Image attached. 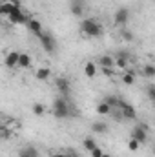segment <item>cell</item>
Here are the masks:
<instances>
[{
	"mask_svg": "<svg viewBox=\"0 0 155 157\" xmlns=\"http://www.w3.org/2000/svg\"><path fill=\"white\" fill-rule=\"evenodd\" d=\"M26 28H28V29H29V33H33L35 37H40V35L44 33L42 24H40V20H37V18H29V20H28V24H26Z\"/></svg>",
	"mask_w": 155,
	"mask_h": 157,
	"instance_id": "8fae6325",
	"label": "cell"
},
{
	"mask_svg": "<svg viewBox=\"0 0 155 157\" xmlns=\"http://www.w3.org/2000/svg\"><path fill=\"white\" fill-rule=\"evenodd\" d=\"M152 152H153V157H155V146H153V150H152Z\"/></svg>",
	"mask_w": 155,
	"mask_h": 157,
	"instance_id": "8d00e7d4",
	"label": "cell"
},
{
	"mask_svg": "<svg viewBox=\"0 0 155 157\" xmlns=\"http://www.w3.org/2000/svg\"><path fill=\"white\" fill-rule=\"evenodd\" d=\"M7 20H9L11 24H28V20H29V18L22 13V9H20V7H17V9L7 17Z\"/></svg>",
	"mask_w": 155,
	"mask_h": 157,
	"instance_id": "9c48e42d",
	"label": "cell"
},
{
	"mask_svg": "<svg viewBox=\"0 0 155 157\" xmlns=\"http://www.w3.org/2000/svg\"><path fill=\"white\" fill-rule=\"evenodd\" d=\"M146 97H148V99L155 104V84H152V86H148V88H146Z\"/></svg>",
	"mask_w": 155,
	"mask_h": 157,
	"instance_id": "83f0119b",
	"label": "cell"
},
{
	"mask_svg": "<svg viewBox=\"0 0 155 157\" xmlns=\"http://www.w3.org/2000/svg\"><path fill=\"white\" fill-rule=\"evenodd\" d=\"M18 60H20V51H9L4 59V64L7 70H13V68H18Z\"/></svg>",
	"mask_w": 155,
	"mask_h": 157,
	"instance_id": "ba28073f",
	"label": "cell"
},
{
	"mask_svg": "<svg viewBox=\"0 0 155 157\" xmlns=\"http://www.w3.org/2000/svg\"><path fill=\"white\" fill-rule=\"evenodd\" d=\"M130 9L128 7H119L115 11V15H113V24L115 26H126L128 22H130Z\"/></svg>",
	"mask_w": 155,
	"mask_h": 157,
	"instance_id": "5b68a950",
	"label": "cell"
},
{
	"mask_svg": "<svg viewBox=\"0 0 155 157\" xmlns=\"http://www.w3.org/2000/svg\"><path fill=\"white\" fill-rule=\"evenodd\" d=\"M130 137H133V139H137L141 144H146V141H148V132L146 130H142L139 124L131 130V133H130Z\"/></svg>",
	"mask_w": 155,
	"mask_h": 157,
	"instance_id": "30bf717a",
	"label": "cell"
},
{
	"mask_svg": "<svg viewBox=\"0 0 155 157\" xmlns=\"http://www.w3.org/2000/svg\"><path fill=\"white\" fill-rule=\"evenodd\" d=\"M71 2H82V0H71Z\"/></svg>",
	"mask_w": 155,
	"mask_h": 157,
	"instance_id": "74e56055",
	"label": "cell"
},
{
	"mask_svg": "<svg viewBox=\"0 0 155 157\" xmlns=\"http://www.w3.org/2000/svg\"><path fill=\"white\" fill-rule=\"evenodd\" d=\"M122 82H124L126 86H131V84L135 82V71H131V70H126V71L122 73Z\"/></svg>",
	"mask_w": 155,
	"mask_h": 157,
	"instance_id": "7402d4cb",
	"label": "cell"
},
{
	"mask_svg": "<svg viewBox=\"0 0 155 157\" xmlns=\"http://www.w3.org/2000/svg\"><path fill=\"white\" fill-rule=\"evenodd\" d=\"M39 40H40V46L44 48L46 53H49V55L55 53V49H57V40L53 39V35H49V33L44 31V33L39 37Z\"/></svg>",
	"mask_w": 155,
	"mask_h": 157,
	"instance_id": "3957f363",
	"label": "cell"
},
{
	"mask_svg": "<svg viewBox=\"0 0 155 157\" xmlns=\"http://www.w3.org/2000/svg\"><path fill=\"white\" fill-rule=\"evenodd\" d=\"M141 73L146 78H155V66L153 64H144L142 70H141Z\"/></svg>",
	"mask_w": 155,
	"mask_h": 157,
	"instance_id": "44dd1931",
	"label": "cell"
},
{
	"mask_svg": "<svg viewBox=\"0 0 155 157\" xmlns=\"http://www.w3.org/2000/svg\"><path fill=\"white\" fill-rule=\"evenodd\" d=\"M51 112L57 119H68L71 115V104L66 101L64 95L53 99V104H51Z\"/></svg>",
	"mask_w": 155,
	"mask_h": 157,
	"instance_id": "7a4b0ae2",
	"label": "cell"
},
{
	"mask_svg": "<svg viewBox=\"0 0 155 157\" xmlns=\"http://www.w3.org/2000/svg\"><path fill=\"white\" fill-rule=\"evenodd\" d=\"M51 157H68L66 152H51Z\"/></svg>",
	"mask_w": 155,
	"mask_h": 157,
	"instance_id": "4dcf8cb0",
	"label": "cell"
},
{
	"mask_svg": "<svg viewBox=\"0 0 155 157\" xmlns=\"http://www.w3.org/2000/svg\"><path fill=\"white\" fill-rule=\"evenodd\" d=\"M15 9H17V7H15V6H13L9 0H4V2H2V6H0V15L7 18V17H9V15H11Z\"/></svg>",
	"mask_w": 155,
	"mask_h": 157,
	"instance_id": "9a60e30c",
	"label": "cell"
},
{
	"mask_svg": "<svg viewBox=\"0 0 155 157\" xmlns=\"http://www.w3.org/2000/svg\"><path fill=\"white\" fill-rule=\"evenodd\" d=\"M130 62H131V55L128 51H119L115 55V68L117 70H130Z\"/></svg>",
	"mask_w": 155,
	"mask_h": 157,
	"instance_id": "277c9868",
	"label": "cell"
},
{
	"mask_svg": "<svg viewBox=\"0 0 155 157\" xmlns=\"http://www.w3.org/2000/svg\"><path fill=\"white\" fill-rule=\"evenodd\" d=\"M139 126H141L142 130H146V132H150V126H148L146 122H139Z\"/></svg>",
	"mask_w": 155,
	"mask_h": 157,
	"instance_id": "836d02e7",
	"label": "cell"
},
{
	"mask_svg": "<svg viewBox=\"0 0 155 157\" xmlns=\"http://www.w3.org/2000/svg\"><path fill=\"white\" fill-rule=\"evenodd\" d=\"M128 148H130L131 152H137V150L141 148V143H139L137 139H133V137H130V141H128Z\"/></svg>",
	"mask_w": 155,
	"mask_h": 157,
	"instance_id": "4316f807",
	"label": "cell"
},
{
	"mask_svg": "<svg viewBox=\"0 0 155 157\" xmlns=\"http://www.w3.org/2000/svg\"><path fill=\"white\" fill-rule=\"evenodd\" d=\"M80 31L89 39H100L104 35V28L97 22V18H84L80 22Z\"/></svg>",
	"mask_w": 155,
	"mask_h": 157,
	"instance_id": "6da1fadb",
	"label": "cell"
},
{
	"mask_svg": "<svg viewBox=\"0 0 155 157\" xmlns=\"http://www.w3.org/2000/svg\"><path fill=\"white\" fill-rule=\"evenodd\" d=\"M18 68H22V70H28V68H31V55H29V53H20Z\"/></svg>",
	"mask_w": 155,
	"mask_h": 157,
	"instance_id": "ac0fdd59",
	"label": "cell"
},
{
	"mask_svg": "<svg viewBox=\"0 0 155 157\" xmlns=\"http://www.w3.org/2000/svg\"><path fill=\"white\" fill-rule=\"evenodd\" d=\"M82 146H84V150H86V152H89V154H91V152H93L95 148H99L93 137H86V139L82 141Z\"/></svg>",
	"mask_w": 155,
	"mask_h": 157,
	"instance_id": "ffe728a7",
	"label": "cell"
},
{
	"mask_svg": "<svg viewBox=\"0 0 155 157\" xmlns=\"http://www.w3.org/2000/svg\"><path fill=\"white\" fill-rule=\"evenodd\" d=\"M99 64H100L102 70H113V68H115V57H112V55H102V57L99 59Z\"/></svg>",
	"mask_w": 155,
	"mask_h": 157,
	"instance_id": "4fadbf2b",
	"label": "cell"
},
{
	"mask_svg": "<svg viewBox=\"0 0 155 157\" xmlns=\"http://www.w3.org/2000/svg\"><path fill=\"white\" fill-rule=\"evenodd\" d=\"M70 11H71V15H73V17H82V15H84V7H82V4H80V2H71Z\"/></svg>",
	"mask_w": 155,
	"mask_h": 157,
	"instance_id": "603a6c76",
	"label": "cell"
},
{
	"mask_svg": "<svg viewBox=\"0 0 155 157\" xmlns=\"http://www.w3.org/2000/svg\"><path fill=\"white\" fill-rule=\"evenodd\" d=\"M0 135H2L4 141H9V139L13 137V130H9L7 126H2V128H0Z\"/></svg>",
	"mask_w": 155,
	"mask_h": 157,
	"instance_id": "484cf974",
	"label": "cell"
},
{
	"mask_svg": "<svg viewBox=\"0 0 155 157\" xmlns=\"http://www.w3.org/2000/svg\"><path fill=\"white\" fill-rule=\"evenodd\" d=\"M102 157H112V155H110V154H104V155H102Z\"/></svg>",
	"mask_w": 155,
	"mask_h": 157,
	"instance_id": "d590c367",
	"label": "cell"
},
{
	"mask_svg": "<svg viewBox=\"0 0 155 157\" xmlns=\"http://www.w3.org/2000/svg\"><path fill=\"white\" fill-rule=\"evenodd\" d=\"M112 112H113V108H112L106 101H102V102L97 104V113H99V115H110Z\"/></svg>",
	"mask_w": 155,
	"mask_h": 157,
	"instance_id": "d6986e66",
	"label": "cell"
},
{
	"mask_svg": "<svg viewBox=\"0 0 155 157\" xmlns=\"http://www.w3.org/2000/svg\"><path fill=\"white\" fill-rule=\"evenodd\" d=\"M84 75L88 78H95V75H97V64L91 62V60H88L84 64Z\"/></svg>",
	"mask_w": 155,
	"mask_h": 157,
	"instance_id": "5bb4252c",
	"label": "cell"
},
{
	"mask_svg": "<svg viewBox=\"0 0 155 157\" xmlns=\"http://www.w3.org/2000/svg\"><path fill=\"white\" fill-rule=\"evenodd\" d=\"M18 157H40V152L35 146L26 144V146H22V148L18 150Z\"/></svg>",
	"mask_w": 155,
	"mask_h": 157,
	"instance_id": "7c38bea8",
	"label": "cell"
},
{
	"mask_svg": "<svg viewBox=\"0 0 155 157\" xmlns=\"http://www.w3.org/2000/svg\"><path fill=\"white\" fill-rule=\"evenodd\" d=\"M31 110H33V113H35L37 117H42V115L46 113V106H44L42 102H35V104L31 106Z\"/></svg>",
	"mask_w": 155,
	"mask_h": 157,
	"instance_id": "d4e9b609",
	"label": "cell"
},
{
	"mask_svg": "<svg viewBox=\"0 0 155 157\" xmlns=\"http://www.w3.org/2000/svg\"><path fill=\"white\" fill-rule=\"evenodd\" d=\"M9 2H11L15 7H20V6H22V4H20V0H9Z\"/></svg>",
	"mask_w": 155,
	"mask_h": 157,
	"instance_id": "e575fe53",
	"label": "cell"
},
{
	"mask_svg": "<svg viewBox=\"0 0 155 157\" xmlns=\"http://www.w3.org/2000/svg\"><path fill=\"white\" fill-rule=\"evenodd\" d=\"M102 73L104 75H108V77H113L115 73H113V70H102Z\"/></svg>",
	"mask_w": 155,
	"mask_h": 157,
	"instance_id": "d6a6232c",
	"label": "cell"
},
{
	"mask_svg": "<svg viewBox=\"0 0 155 157\" xmlns=\"http://www.w3.org/2000/svg\"><path fill=\"white\" fill-rule=\"evenodd\" d=\"M55 86H57L59 93H62L64 97H68L70 91H71V82H70V78H66V77H57L55 78Z\"/></svg>",
	"mask_w": 155,
	"mask_h": 157,
	"instance_id": "52a82bcc",
	"label": "cell"
},
{
	"mask_svg": "<svg viewBox=\"0 0 155 157\" xmlns=\"http://www.w3.org/2000/svg\"><path fill=\"white\" fill-rule=\"evenodd\" d=\"M108 130H110L108 122H93V124H91V132H93V133L102 135V133H108Z\"/></svg>",
	"mask_w": 155,
	"mask_h": 157,
	"instance_id": "2e32d148",
	"label": "cell"
},
{
	"mask_svg": "<svg viewBox=\"0 0 155 157\" xmlns=\"http://www.w3.org/2000/svg\"><path fill=\"white\" fill-rule=\"evenodd\" d=\"M152 2H155V0H152Z\"/></svg>",
	"mask_w": 155,
	"mask_h": 157,
	"instance_id": "f35d334b",
	"label": "cell"
},
{
	"mask_svg": "<svg viewBox=\"0 0 155 157\" xmlns=\"http://www.w3.org/2000/svg\"><path fill=\"white\" fill-rule=\"evenodd\" d=\"M104 101H106V102H108L113 110H115V108H119V106H120V102H122V99H120L119 95H108Z\"/></svg>",
	"mask_w": 155,
	"mask_h": 157,
	"instance_id": "cb8c5ba5",
	"label": "cell"
},
{
	"mask_svg": "<svg viewBox=\"0 0 155 157\" xmlns=\"http://www.w3.org/2000/svg\"><path fill=\"white\" fill-rule=\"evenodd\" d=\"M35 78L37 80H49L51 78V71H49V68H39L37 71H35Z\"/></svg>",
	"mask_w": 155,
	"mask_h": 157,
	"instance_id": "e0dca14e",
	"label": "cell"
},
{
	"mask_svg": "<svg viewBox=\"0 0 155 157\" xmlns=\"http://www.w3.org/2000/svg\"><path fill=\"white\" fill-rule=\"evenodd\" d=\"M66 155L68 157H80L77 152H73V150H66Z\"/></svg>",
	"mask_w": 155,
	"mask_h": 157,
	"instance_id": "1f68e13d",
	"label": "cell"
},
{
	"mask_svg": "<svg viewBox=\"0 0 155 157\" xmlns=\"http://www.w3.org/2000/svg\"><path fill=\"white\" fill-rule=\"evenodd\" d=\"M122 39L126 40V42H133V39H135V35H133L131 31H128V29H124V31H122Z\"/></svg>",
	"mask_w": 155,
	"mask_h": 157,
	"instance_id": "f1b7e54d",
	"label": "cell"
},
{
	"mask_svg": "<svg viewBox=\"0 0 155 157\" xmlns=\"http://www.w3.org/2000/svg\"><path fill=\"white\" fill-rule=\"evenodd\" d=\"M119 110H120V117L122 119H128V121H135V119H137V112H135V108H133L131 104L124 102V101L120 102Z\"/></svg>",
	"mask_w": 155,
	"mask_h": 157,
	"instance_id": "8992f818",
	"label": "cell"
},
{
	"mask_svg": "<svg viewBox=\"0 0 155 157\" xmlns=\"http://www.w3.org/2000/svg\"><path fill=\"white\" fill-rule=\"evenodd\" d=\"M104 155V152H102V148H95L93 152H91V157H102Z\"/></svg>",
	"mask_w": 155,
	"mask_h": 157,
	"instance_id": "f546056e",
	"label": "cell"
}]
</instances>
